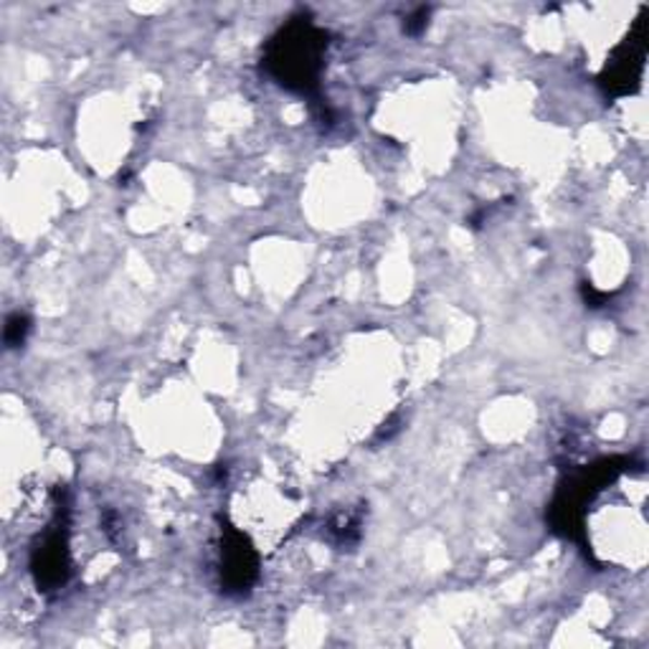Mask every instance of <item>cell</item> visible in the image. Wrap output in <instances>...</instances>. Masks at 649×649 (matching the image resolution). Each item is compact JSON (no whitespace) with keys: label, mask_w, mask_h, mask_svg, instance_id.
I'll use <instances>...</instances> for the list:
<instances>
[{"label":"cell","mask_w":649,"mask_h":649,"mask_svg":"<svg viewBox=\"0 0 649 649\" xmlns=\"http://www.w3.org/2000/svg\"><path fill=\"white\" fill-rule=\"evenodd\" d=\"M320 53H323V36L312 26H295L274 46L270 64L282 84L295 89H308L310 84H315Z\"/></svg>","instance_id":"6da1fadb"},{"label":"cell","mask_w":649,"mask_h":649,"mask_svg":"<svg viewBox=\"0 0 649 649\" xmlns=\"http://www.w3.org/2000/svg\"><path fill=\"white\" fill-rule=\"evenodd\" d=\"M28 330H30L28 317L21 315V312H13V315L5 320V333H3L5 346L8 348H21L23 342H26Z\"/></svg>","instance_id":"3957f363"},{"label":"cell","mask_w":649,"mask_h":649,"mask_svg":"<svg viewBox=\"0 0 649 649\" xmlns=\"http://www.w3.org/2000/svg\"><path fill=\"white\" fill-rule=\"evenodd\" d=\"M257 559L249 546H244L241 533H228L224 538V578L232 589H247L254 582Z\"/></svg>","instance_id":"7a4b0ae2"}]
</instances>
